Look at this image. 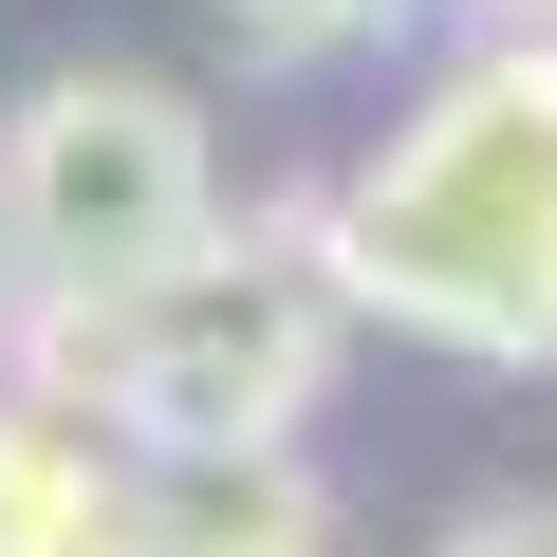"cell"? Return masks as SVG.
Here are the masks:
<instances>
[{"instance_id":"obj_1","label":"cell","mask_w":557,"mask_h":557,"mask_svg":"<svg viewBox=\"0 0 557 557\" xmlns=\"http://www.w3.org/2000/svg\"><path fill=\"white\" fill-rule=\"evenodd\" d=\"M317 298L483 372L557 354V38H483L391 112L354 186H317Z\"/></svg>"},{"instance_id":"obj_2","label":"cell","mask_w":557,"mask_h":557,"mask_svg":"<svg viewBox=\"0 0 557 557\" xmlns=\"http://www.w3.org/2000/svg\"><path fill=\"white\" fill-rule=\"evenodd\" d=\"M20 391L112 428L149 483L168 465H278L335 372V298H317V205H260V223H205L168 278L131 298H20Z\"/></svg>"},{"instance_id":"obj_3","label":"cell","mask_w":557,"mask_h":557,"mask_svg":"<svg viewBox=\"0 0 557 557\" xmlns=\"http://www.w3.org/2000/svg\"><path fill=\"white\" fill-rule=\"evenodd\" d=\"M205 223H223V149H205V112L168 75L75 57V75L20 94V131H0V242H20V278L131 298V278H168Z\"/></svg>"},{"instance_id":"obj_4","label":"cell","mask_w":557,"mask_h":557,"mask_svg":"<svg viewBox=\"0 0 557 557\" xmlns=\"http://www.w3.org/2000/svg\"><path fill=\"white\" fill-rule=\"evenodd\" d=\"M0 557H149V465L38 391H0Z\"/></svg>"},{"instance_id":"obj_5","label":"cell","mask_w":557,"mask_h":557,"mask_svg":"<svg viewBox=\"0 0 557 557\" xmlns=\"http://www.w3.org/2000/svg\"><path fill=\"white\" fill-rule=\"evenodd\" d=\"M149 557H335V483L278 465H168L149 483Z\"/></svg>"},{"instance_id":"obj_6","label":"cell","mask_w":557,"mask_h":557,"mask_svg":"<svg viewBox=\"0 0 557 557\" xmlns=\"http://www.w3.org/2000/svg\"><path fill=\"white\" fill-rule=\"evenodd\" d=\"M428 557H557V520H539V502H483V520H446Z\"/></svg>"},{"instance_id":"obj_7","label":"cell","mask_w":557,"mask_h":557,"mask_svg":"<svg viewBox=\"0 0 557 557\" xmlns=\"http://www.w3.org/2000/svg\"><path fill=\"white\" fill-rule=\"evenodd\" d=\"M242 38H354V20H391V0H223Z\"/></svg>"},{"instance_id":"obj_8","label":"cell","mask_w":557,"mask_h":557,"mask_svg":"<svg viewBox=\"0 0 557 557\" xmlns=\"http://www.w3.org/2000/svg\"><path fill=\"white\" fill-rule=\"evenodd\" d=\"M0 335H20V242H0Z\"/></svg>"}]
</instances>
